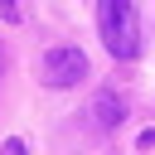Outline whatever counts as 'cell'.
<instances>
[{
  "instance_id": "1",
  "label": "cell",
  "mask_w": 155,
  "mask_h": 155,
  "mask_svg": "<svg viewBox=\"0 0 155 155\" xmlns=\"http://www.w3.org/2000/svg\"><path fill=\"white\" fill-rule=\"evenodd\" d=\"M97 34L107 44L111 58H136L140 53V19H136V0H97Z\"/></svg>"
},
{
  "instance_id": "2",
  "label": "cell",
  "mask_w": 155,
  "mask_h": 155,
  "mask_svg": "<svg viewBox=\"0 0 155 155\" xmlns=\"http://www.w3.org/2000/svg\"><path fill=\"white\" fill-rule=\"evenodd\" d=\"M82 78H87V53L82 48H73V44L44 48V58H39V82L44 87H78Z\"/></svg>"
},
{
  "instance_id": "3",
  "label": "cell",
  "mask_w": 155,
  "mask_h": 155,
  "mask_svg": "<svg viewBox=\"0 0 155 155\" xmlns=\"http://www.w3.org/2000/svg\"><path fill=\"white\" fill-rule=\"evenodd\" d=\"M121 116H126V102H121L111 87H102V92L92 97V121H97L102 131H111V126H121Z\"/></svg>"
},
{
  "instance_id": "4",
  "label": "cell",
  "mask_w": 155,
  "mask_h": 155,
  "mask_svg": "<svg viewBox=\"0 0 155 155\" xmlns=\"http://www.w3.org/2000/svg\"><path fill=\"white\" fill-rule=\"evenodd\" d=\"M0 19L15 24V19H19V0H0Z\"/></svg>"
},
{
  "instance_id": "5",
  "label": "cell",
  "mask_w": 155,
  "mask_h": 155,
  "mask_svg": "<svg viewBox=\"0 0 155 155\" xmlns=\"http://www.w3.org/2000/svg\"><path fill=\"white\" fill-rule=\"evenodd\" d=\"M0 155H24V140H19V136H10V140L0 145Z\"/></svg>"
}]
</instances>
